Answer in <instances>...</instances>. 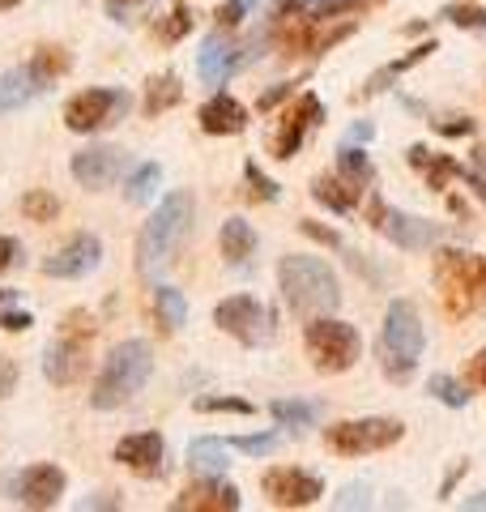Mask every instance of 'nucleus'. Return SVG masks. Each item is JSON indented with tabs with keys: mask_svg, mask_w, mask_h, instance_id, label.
<instances>
[{
	"mask_svg": "<svg viewBox=\"0 0 486 512\" xmlns=\"http://www.w3.org/2000/svg\"><path fill=\"white\" fill-rule=\"evenodd\" d=\"M188 227H192V197L188 192H167L154 218L137 235V274L158 278L171 265V256L180 248V239L188 235Z\"/></svg>",
	"mask_w": 486,
	"mask_h": 512,
	"instance_id": "nucleus-1",
	"label": "nucleus"
},
{
	"mask_svg": "<svg viewBox=\"0 0 486 512\" xmlns=\"http://www.w3.org/2000/svg\"><path fill=\"white\" fill-rule=\"evenodd\" d=\"M278 278H282V295L286 303L295 308L303 320H312V316H329L337 303H342V291H337V278H333V269L320 261V256H286L282 269H278Z\"/></svg>",
	"mask_w": 486,
	"mask_h": 512,
	"instance_id": "nucleus-2",
	"label": "nucleus"
},
{
	"mask_svg": "<svg viewBox=\"0 0 486 512\" xmlns=\"http://www.w3.org/2000/svg\"><path fill=\"white\" fill-rule=\"evenodd\" d=\"M150 372H154V355H150V346H145L141 338L120 342V346L107 355L99 380H94L90 402L99 406V410H116V406H124V402H128V397H137V393L145 389V380H150Z\"/></svg>",
	"mask_w": 486,
	"mask_h": 512,
	"instance_id": "nucleus-3",
	"label": "nucleus"
},
{
	"mask_svg": "<svg viewBox=\"0 0 486 512\" xmlns=\"http://www.w3.org/2000/svg\"><path fill=\"white\" fill-rule=\"evenodd\" d=\"M423 320L410 299H393L384 312V333H380V363L388 380H410L418 359H423Z\"/></svg>",
	"mask_w": 486,
	"mask_h": 512,
	"instance_id": "nucleus-4",
	"label": "nucleus"
},
{
	"mask_svg": "<svg viewBox=\"0 0 486 512\" xmlns=\"http://www.w3.org/2000/svg\"><path fill=\"white\" fill-rule=\"evenodd\" d=\"M90 342H94V316L69 312L60 325V338L43 350V376L52 384H77L90 367Z\"/></svg>",
	"mask_w": 486,
	"mask_h": 512,
	"instance_id": "nucleus-5",
	"label": "nucleus"
},
{
	"mask_svg": "<svg viewBox=\"0 0 486 512\" xmlns=\"http://www.w3.org/2000/svg\"><path fill=\"white\" fill-rule=\"evenodd\" d=\"M359 333H354V325H346V320H329V316H312L307 320V355H312L316 372H350L354 359H359Z\"/></svg>",
	"mask_w": 486,
	"mask_h": 512,
	"instance_id": "nucleus-6",
	"label": "nucleus"
},
{
	"mask_svg": "<svg viewBox=\"0 0 486 512\" xmlns=\"http://www.w3.org/2000/svg\"><path fill=\"white\" fill-rule=\"evenodd\" d=\"M435 282H440V291H444L448 312L465 316L486 299V261L465 256V252H444L440 269H435Z\"/></svg>",
	"mask_w": 486,
	"mask_h": 512,
	"instance_id": "nucleus-7",
	"label": "nucleus"
},
{
	"mask_svg": "<svg viewBox=\"0 0 486 512\" xmlns=\"http://www.w3.org/2000/svg\"><path fill=\"white\" fill-rule=\"evenodd\" d=\"M405 436V427L397 419H350L324 431V444L333 448L337 457H363V453H380V448H393Z\"/></svg>",
	"mask_w": 486,
	"mask_h": 512,
	"instance_id": "nucleus-8",
	"label": "nucleus"
},
{
	"mask_svg": "<svg viewBox=\"0 0 486 512\" xmlns=\"http://www.w3.org/2000/svg\"><path fill=\"white\" fill-rule=\"evenodd\" d=\"M128 107H133L128 90H81L64 103V124L73 133H103V128L128 116Z\"/></svg>",
	"mask_w": 486,
	"mask_h": 512,
	"instance_id": "nucleus-9",
	"label": "nucleus"
},
{
	"mask_svg": "<svg viewBox=\"0 0 486 512\" xmlns=\"http://www.w3.org/2000/svg\"><path fill=\"white\" fill-rule=\"evenodd\" d=\"M214 320L222 333H231L243 346H261L269 338V312L252 295H231L214 308Z\"/></svg>",
	"mask_w": 486,
	"mask_h": 512,
	"instance_id": "nucleus-10",
	"label": "nucleus"
},
{
	"mask_svg": "<svg viewBox=\"0 0 486 512\" xmlns=\"http://www.w3.org/2000/svg\"><path fill=\"white\" fill-rule=\"evenodd\" d=\"M261 487L265 495L278 508H307V504H316L320 495H324V483L316 474H307V470H295V466H278V470H269L261 478Z\"/></svg>",
	"mask_w": 486,
	"mask_h": 512,
	"instance_id": "nucleus-11",
	"label": "nucleus"
},
{
	"mask_svg": "<svg viewBox=\"0 0 486 512\" xmlns=\"http://www.w3.org/2000/svg\"><path fill=\"white\" fill-rule=\"evenodd\" d=\"M320 116H324V107H320L316 94H299V103L286 111L282 124H278V133H273L269 154L273 158H295V150L303 146V137L320 124Z\"/></svg>",
	"mask_w": 486,
	"mask_h": 512,
	"instance_id": "nucleus-12",
	"label": "nucleus"
},
{
	"mask_svg": "<svg viewBox=\"0 0 486 512\" xmlns=\"http://www.w3.org/2000/svg\"><path fill=\"white\" fill-rule=\"evenodd\" d=\"M371 218H376V227L393 239L397 248H410V252L431 248L435 239H440V227H435V222L414 218V214H388L384 201H371Z\"/></svg>",
	"mask_w": 486,
	"mask_h": 512,
	"instance_id": "nucleus-13",
	"label": "nucleus"
},
{
	"mask_svg": "<svg viewBox=\"0 0 486 512\" xmlns=\"http://www.w3.org/2000/svg\"><path fill=\"white\" fill-rule=\"evenodd\" d=\"M99 261H103L99 235H73L56 256L43 261V274L47 278H86L90 269H99Z\"/></svg>",
	"mask_w": 486,
	"mask_h": 512,
	"instance_id": "nucleus-14",
	"label": "nucleus"
},
{
	"mask_svg": "<svg viewBox=\"0 0 486 512\" xmlns=\"http://www.w3.org/2000/svg\"><path fill=\"white\" fill-rule=\"evenodd\" d=\"M69 478H64L60 466H30L22 470V478L13 483V500L26 504V508H56Z\"/></svg>",
	"mask_w": 486,
	"mask_h": 512,
	"instance_id": "nucleus-15",
	"label": "nucleus"
},
{
	"mask_svg": "<svg viewBox=\"0 0 486 512\" xmlns=\"http://www.w3.org/2000/svg\"><path fill=\"white\" fill-rule=\"evenodd\" d=\"M124 171V150L116 146H90L73 154V180L81 188H107Z\"/></svg>",
	"mask_w": 486,
	"mask_h": 512,
	"instance_id": "nucleus-16",
	"label": "nucleus"
},
{
	"mask_svg": "<svg viewBox=\"0 0 486 512\" xmlns=\"http://www.w3.org/2000/svg\"><path fill=\"white\" fill-rule=\"evenodd\" d=\"M162 453H167V444H162L158 431H137V436H124L116 444V461L128 466L133 474H141V478L162 474Z\"/></svg>",
	"mask_w": 486,
	"mask_h": 512,
	"instance_id": "nucleus-17",
	"label": "nucleus"
},
{
	"mask_svg": "<svg viewBox=\"0 0 486 512\" xmlns=\"http://www.w3.org/2000/svg\"><path fill=\"white\" fill-rule=\"evenodd\" d=\"M248 56H252V47H235V43L218 30V35H209V39H205L197 69H201L205 82L214 86V82H222V77H231L239 64H248Z\"/></svg>",
	"mask_w": 486,
	"mask_h": 512,
	"instance_id": "nucleus-18",
	"label": "nucleus"
},
{
	"mask_svg": "<svg viewBox=\"0 0 486 512\" xmlns=\"http://www.w3.org/2000/svg\"><path fill=\"white\" fill-rule=\"evenodd\" d=\"M175 512H235L239 508V491L231 483H222V478H201V483H192L184 495H175Z\"/></svg>",
	"mask_w": 486,
	"mask_h": 512,
	"instance_id": "nucleus-19",
	"label": "nucleus"
},
{
	"mask_svg": "<svg viewBox=\"0 0 486 512\" xmlns=\"http://www.w3.org/2000/svg\"><path fill=\"white\" fill-rule=\"evenodd\" d=\"M350 35H354V22L337 26V30L295 26V30H286V35H282V47H286V56H320V52H329V47H337V43L350 39Z\"/></svg>",
	"mask_w": 486,
	"mask_h": 512,
	"instance_id": "nucleus-20",
	"label": "nucleus"
},
{
	"mask_svg": "<svg viewBox=\"0 0 486 512\" xmlns=\"http://www.w3.org/2000/svg\"><path fill=\"white\" fill-rule=\"evenodd\" d=\"M363 188H367L363 180H354V175L337 171V175H316V180H312V197H316L320 205H329L333 214H346V210H354V205H359Z\"/></svg>",
	"mask_w": 486,
	"mask_h": 512,
	"instance_id": "nucleus-21",
	"label": "nucleus"
},
{
	"mask_svg": "<svg viewBox=\"0 0 486 512\" xmlns=\"http://www.w3.org/2000/svg\"><path fill=\"white\" fill-rule=\"evenodd\" d=\"M201 128L209 137H235L248 128V111H243V103H235L231 94H214V99L201 107Z\"/></svg>",
	"mask_w": 486,
	"mask_h": 512,
	"instance_id": "nucleus-22",
	"label": "nucleus"
},
{
	"mask_svg": "<svg viewBox=\"0 0 486 512\" xmlns=\"http://www.w3.org/2000/svg\"><path fill=\"white\" fill-rule=\"evenodd\" d=\"M188 470L197 478H226L231 470V444H222L214 436H201L188 444Z\"/></svg>",
	"mask_w": 486,
	"mask_h": 512,
	"instance_id": "nucleus-23",
	"label": "nucleus"
},
{
	"mask_svg": "<svg viewBox=\"0 0 486 512\" xmlns=\"http://www.w3.org/2000/svg\"><path fill=\"white\" fill-rule=\"evenodd\" d=\"M43 90H47V82H43L35 69H30V64H26V69L0 73V116H5V111H18L22 103H30Z\"/></svg>",
	"mask_w": 486,
	"mask_h": 512,
	"instance_id": "nucleus-24",
	"label": "nucleus"
},
{
	"mask_svg": "<svg viewBox=\"0 0 486 512\" xmlns=\"http://www.w3.org/2000/svg\"><path fill=\"white\" fill-rule=\"evenodd\" d=\"M431 52H435V39H431V43H418V47H410V52H405L401 60H393V64H384V69H380V73H371V77H367V86H363L359 94H354V99H359V103H363V99H371V94H380V90H388V82H397V77H401V73H410V69H414V64H423V60H427Z\"/></svg>",
	"mask_w": 486,
	"mask_h": 512,
	"instance_id": "nucleus-25",
	"label": "nucleus"
},
{
	"mask_svg": "<svg viewBox=\"0 0 486 512\" xmlns=\"http://www.w3.org/2000/svg\"><path fill=\"white\" fill-rule=\"evenodd\" d=\"M154 320L162 333H180V325L188 320V303L175 286H158L154 291Z\"/></svg>",
	"mask_w": 486,
	"mask_h": 512,
	"instance_id": "nucleus-26",
	"label": "nucleus"
},
{
	"mask_svg": "<svg viewBox=\"0 0 486 512\" xmlns=\"http://www.w3.org/2000/svg\"><path fill=\"white\" fill-rule=\"evenodd\" d=\"M252 248H256V231L243 218H226V227H222V256L226 261L243 265L252 256Z\"/></svg>",
	"mask_w": 486,
	"mask_h": 512,
	"instance_id": "nucleus-27",
	"label": "nucleus"
},
{
	"mask_svg": "<svg viewBox=\"0 0 486 512\" xmlns=\"http://www.w3.org/2000/svg\"><path fill=\"white\" fill-rule=\"evenodd\" d=\"M184 99V86L175 73H162V77H150L145 86V116H158V111H171L175 103Z\"/></svg>",
	"mask_w": 486,
	"mask_h": 512,
	"instance_id": "nucleus-28",
	"label": "nucleus"
},
{
	"mask_svg": "<svg viewBox=\"0 0 486 512\" xmlns=\"http://www.w3.org/2000/svg\"><path fill=\"white\" fill-rule=\"evenodd\" d=\"M410 163H414L418 171H427V184H431V188H444L452 175H461V167L452 163L448 154H431L427 146H414V150H410Z\"/></svg>",
	"mask_w": 486,
	"mask_h": 512,
	"instance_id": "nucleus-29",
	"label": "nucleus"
},
{
	"mask_svg": "<svg viewBox=\"0 0 486 512\" xmlns=\"http://www.w3.org/2000/svg\"><path fill=\"white\" fill-rule=\"evenodd\" d=\"M30 69H35L43 82L52 86L56 77H64V73L73 69V60H69V52H64V47H52V43H47V47H39V52L30 56Z\"/></svg>",
	"mask_w": 486,
	"mask_h": 512,
	"instance_id": "nucleus-30",
	"label": "nucleus"
},
{
	"mask_svg": "<svg viewBox=\"0 0 486 512\" xmlns=\"http://www.w3.org/2000/svg\"><path fill=\"white\" fill-rule=\"evenodd\" d=\"M158 180H162V167L158 163H145V167H137V175L128 180V201L133 205H145L158 192Z\"/></svg>",
	"mask_w": 486,
	"mask_h": 512,
	"instance_id": "nucleus-31",
	"label": "nucleus"
},
{
	"mask_svg": "<svg viewBox=\"0 0 486 512\" xmlns=\"http://www.w3.org/2000/svg\"><path fill=\"white\" fill-rule=\"evenodd\" d=\"M22 214L30 218V222H56V214H60V201L52 197V192H26L22 197Z\"/></svg>",
	"mask_w": 486,
	"mask_h": 512,
	"instance_id": "nucleus-32",
	"label": "nucleus"
},
{
	"mask_svg": "<svg viewBox=\"0 0 486 512\" xmlns=\"http://www.w3.org/2000/svg\"><path fill=\"white\" fill-rule=\"evenodd\" d=\"M188 30H192V13H188L184 5H175V9L167 13V18H162V22L154 26V35H158L162 43H180V39L188 35Z\"/></svg>",
	"mask_w": 486,
	"mask_h": 512,
	"instance_id": "nucleus-33",
	"label": "nucleus"
},
{
	"mask_svg": "<svg viewBox=\"0 0 486 512\" xmlns=\"http://www.w3.org/2000/svg\"><path fill=\"white\" fill-rule=\"evenodd\" d=\"M273 419L286 423V427H312L316 423V406H307V402H273Z\"/></svg>",
	"mask_w": 486,
	"mask_h": 512,
	"instance_id": "nucleus-34",
	"label": "nucleus"
},
{
	"mask_svg": "<svg viewBox=\"0 0 486 512\" xmlns=\"http://www.w3.org/2000/svg\"><path fill=\"white\" fill-rule=\"evenodd\" d=\"M384 5V0H324V5L312 9V18L316 22H329V18H342V13H367V9H376Z\"/></svg>",
	"mask_w": 486,
	"mask_h": 512,
	"instance_id": "nucleus-35",
	"label": "nucleus"
},
{
	"mask_svg": "<svg viewBox=\"0 0 486 512\" xmlns=\"http://www.w3.org/2000/svg\"><path fill=\"white\" fill-rule=\"evenodd\" d=\"M444 22L461 26V30H482V35H486V9H478V5H448Z\"/></svg>",
	"mask_w": 486,
	"mask_h": 512,
	"instance_id": "nucleus-36",
	"label": "nucleus"
},
{
	"mask_svg": "<svg viewBox=\"0 0 486 512\" xmlns=\"http://www.w3.org/2000/svg\"><path fill=\"white\" fill-rule=\"evenodd\" d=\"M427 389H431L435 397H440L444 406H465V402H469L465 384H457V380H452V376H444V372H435V376H431V384H427Z\"/></svg>",
	"mask_w": 486,
	"mask_h": 512,
	"instance_id": "nucleus-37",
	"label": "nucleus"
},
{
	"mask_svg": "<svg viewBox=\"0 0 486 512\" xmlns=\"http://www.w3.org/2000/svg\"><path fill=\"white\" fill-rule=\"evenodd\" d=\"M243 175H248L256 201H278V184H273L269 175H261V167H256V163H243Z\"/></svg>",
	"mask_w": 486,
	"mask_h": 512,
	"instance_id": "nucleus-38",
	"label": "nucleus"
},
{
	"mask_svg": "<svg viewBox=\"0 0 486 512\" xmlns=\"http://www.w3.org/2000/svg\"><path fill=\"white\" fill-rule=\"evenodd\" d=\"M231 448H239V453H248V457H265L278 448V436H239V440H231Z\"/></svg>",
	"mask_w": 486,
	"mask_h": 512,
	"instance_id": "nucleus-39",
	"label": "nucleus"
},
{
	"mask_svg": "<svg viewBox=\"0 0 486 512\" xmlns=\"http://www.w3.org/2000/svg\"><path fill=\"white\" fill-rule=\"evenodd\" d=\"M252 5H256V0H226V5L214 13V18H218V26H222V30H231V26H239V22H243V13H248Z\"/></svg>",
	"mask_w": 486,
	"mask_h": 512,
	"instance_id": "nucleus-40",
	"label": "nucleus"
},
{
	"mask_svg": "<svg viewBox=\"0 0 486 512\" xmlns=\"http://www.w3.org/2000/svg\"><path fill=\"white\" fill-rule=\"evenodd\" d=\"M197 410H205V414H214V410H231V414H252V406L248 402H239V397H201L197 402Z\"/></svg>",
	"mask_w": 486,
	"mask_h": 512,
	"instance_id": "nucleus-41",
	"label": "nucleus"
},
{
	"mask_svg": "<svg viewBox=\"0 0 486 512\" xmlns=\"http://www.w3.org/2000/svg\"><path fill=\"white\" fill-rule=\"evenodd\" d=\"M30 325H35V316L30 312H0V329L5 333H26Z\"/></svg>",
	"mask_w": 486,
	"mask_h": 512,
	"instance_id": "nucleus-42",
	"label": "nucleus"
},
{
	"mask_svg": "<svg viewBox=\"0 0 486 512\" xmlns=\"http://www.w3.org/2000/svg\"><path fill=\"white\" fill-rule=\"evenodd\" d=\"M316 5H324V0H282L278 18H303V13H312Z\"/></svg>",
	"mask_w": 486,
	"mask_h": 512,
	"instance_id": "nucleus-43",
	"label": "nucleus"
},
{
	"mask_svg": "<svg viewBox=\"0 0 486 512\" xmlns=\"http://www.w3.org/2000/svg\"><path fill=\"white\" fill-rule=\"evenodd\" d=\"M303 231L312 239H320V244H329V248H342V235L329 231V227H320V222H303Z\"/></svg>",
	"mask_w": 486,
	"mask_h": 512,
	"instance_id": "nucleus-44",
	"label": "nucleus"
},
{
	"mask_svg": "<svg viewBox=\"0 0 486 512\" xmlns=\"http://www.w3.org/2000/svg\"><path fill=\"white\" fill-rule=\"evenodd\" d=\"M465 380H469V384H478V389H486V350H478V355L469 359Z\"/></svg>",
	"mask_w": 486,
	"mask_h": 512,
	"instance_id": "nucleus-45",
	"label": "nucleus"
},
{
	"mask_svg": "<svg viewBox=\"0 0 486 512\" xmlns=\"http://www.w3.org/2000/svg\"><path fill=\"white\" fill-rule=\"evenodd\" d=\"M18 239H13V235H0V274H5V269L13 265V261H18Z\"/></svg>",
	"mask_w": 486,
	"mask_h": 512,
	"instance_id": "nucleus-46",
	"label": "nucleus"
},
{
	"mask_svg": "<svg viewBox=\"0 0 486 512\" xmlns=\"http://www.w3.org/2000/svg\"><path fill=\"white\" fill-rule=\"evenodd\" d=\"M359 504H367V487H359V483L337 495V508H359Z\"/></svg>",
	"mask_w": 486,
	"mask_h": 512,
	"instance_id": "nucleus-47",
	"label": "nucleus"
},
{
	"mask_svg": "<svg viewBox=\"0 0 486 512\" xmlns=\"http://www.w3.org/2000/svg\"><path fill=\"white\" fill-rule=\"evenodd\" d=\"M290 94H295V86H290V82H282V86H273L269 94H261V111H269V107H278L282 99H290Z\"/></svg>",
	"mask_w": 486,
	"mask_h": 512,
	"instance_id": "nucleus-48",
	"label": "nucleus"
},
{
	"mask_svg": "<svg viewBox=\"0 0 486 512\" xmlns=\"http://www.w3.org/2000/svg\"><path fill=\"white\" fill-rule=\"evenodd\" d=\"M141 5H150V0H107V13L116 22H124V13H133V9H141Z\"/></svg>",
	"mask_w": 486,
	"mask_h": 512,
	"instance_id": "nucleus-49",
	"label": "nucleus"
},
{
	"mask_svg": "<svg viewBox=\"0 0 486 512\" xmlns=\"http://www.w3.org/2000/svg\"><path fill=\"white\" fill-rule=\"evenodd\" d=\"M13 380H18V367H13L9 359H0V397L13 393Z\"/></svg>",
	"mask_w": 486,
	"mask_h": 512,
	"instance_id": "nucleus-50",
	"label": "nucleus"
},
{
	"mask_svg": "<svg viewBox=\"0 0 486 512\" xmlns=\"http://www.w3.org/2000/svg\"><path fill=\"white\" fill-rule=\"evenodd\" d=\"M440 133L444 137H469V133H474V120H444Z\"/></svg>",
	"mask_w": 486,
	"mask_h": 512,
	"instance_id": "nucleus-51",
	"label": "nucleus"
},
{
	"mask_svg": "<svg viewBox=\"0 0 486 512\" xmlns=\"http://www.w3.org/2000/svg\"><path fill=\"white\" fill-rule=\"evenodd\" d=\"M461 175H465V171H461ZM465 184H469V188H474V192H478V197L486 201V175H482V171H469V175H465Z\"/></svg>",
	"mask_w": 486,
	"mask_h": 512,
	"instance_id": "nucleus-52",
	"label": "nucleus"
},
{
	"mask_svg": "<svg viewBox=\"0 0 486 512\" xmlns=\"http://www.w3.org/2000/svg\"><path fill=\"white\" fill-rule=\"evenodd\" d=\"M465 508H469V512H478V508H486V491H482V495H474V500H465Z\"/></svg>",
	"mask_w": 486,
	"mask_h": 512,
	"instance_id": "nucleus-53",
	"label": "nucleus"
},
{
	"mask_svg": "<svg viewBox=\"0 0 486 512\" xmlns=\"http://www.w3.org/2000/svg\"><path fill=\"white\" fill-rule=\"evenodd\" d=\"M350 137H354V141H367V137H371V124H359V128H354Z\"/></svg>",
	"mask_w": 486,
	"mask_h": 512,
	"instance_id": "nucleus-54",
	"label": "nucleus"
},
{
	"mask_svg": "<svg viewBox=\"0 0 486 512\" xmlns=\"http://www.w3.org/2000/svg\"><path fill=\"white\" fill-rule=\"evenodd\" d=\"M13 5H22V0H0V9H13Z\"/></svg>",
	"mask_w": 486,
	"mask_h": 512,
	"instance_id": "nucleus-55",
	"label": "nucleus"
},
{
	"mask_svg": "<svg viewBox=\"0 0 486 512\" xmlns=\"http://www.w3.org/2000/svg\"><path fill=\"white\" fill-rule=\"evenodd\" d=\"M13 299V291H0V303H9Z\"/></svg>",
	"mask_w": 486,
	"mask_h": 512,
	"instance_id": "nucleus-56",
	"label": "nucleus"
}]
</instances>
